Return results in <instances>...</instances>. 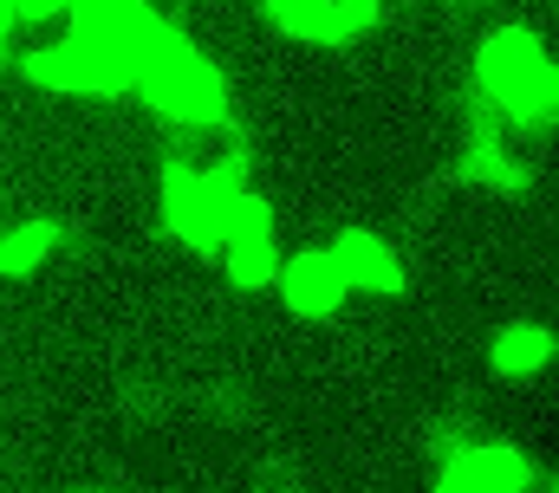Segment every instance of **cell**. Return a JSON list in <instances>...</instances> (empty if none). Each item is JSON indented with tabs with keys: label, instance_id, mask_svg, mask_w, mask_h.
Instances as JSON below:
<instances>
[{
	"label": "cell",
	"instance_id": "6da1fadb",
	"mask_svg": "<svg viewBox=\"0 0 559 493\" xmlns=\"http://www.w3.org/2000/svg\"><path fill=\"white\" fill-rule=\"evenodd\" d=\"M131 98H143L150 111L176 130H241L235 123V98H228V79L195 52V39L156 13L150 39L138 46V65H131Z\"/></svg>",
	"mask_w": 559,
	"mask_h": 493
},
{
	"label": "cell",
	"instance_id": "7a4b0ae2",
	"mask_svg": "<svg viewBox=\"0 0 559 493\" xmlns=\"http://www.w3.org/2000/svg\"><path fill=\"white\" fill-rule=\"evenodd\" d=\"M468 85L514 123V130H547L559 118V72H554L547 39L534 26H488L475 39Z\"/></svg>",
	"mask_w": 559,
	"mask_h": 493
},
{
	"label": "cell",
	"instance_id": "3957f363",
	"mask_svg": "<svg viewBox=\"0 0 559 493\" xmlns=\"http://www.w3.org/2000/svg\"><path fill=\"white\" fill-rule=\"evenodd\" d=\"M156 182H163V228L189 246V253L215 260V241H222V221H228L235 195L254 182V156H248V143L235 136V143H222L209 163L163 156V176H156Z\"/></svg>",
	"mask_w": 559,
	"mask_h": 493
},
{
	"label": "cell",
	"instance_id": "277c9868",
	"mask_svg": "<svg viewBox=\"0 0 559 493\" xmlns=\"http://www.w3.org/2000/svg\"><path fill=\"white\" fill-rule=\"evenodd\" d=\"M20 79L39 85V92H59V98H131V59L111 52V46H92L79 33H66L52 46H33L20 59Z\"/></svg>",
	"mask_w": 559,
	"mask_h": 493
},
{
	"label": "cell",
	"instance_id": "5b68a950",
	"mask_svg": "<svg viewBox=\"0 0 559 493\" xmlns=\"http://www.w3.org/2000/svg\"><path fill=\"white\" fill-rule=\"evenodd\" d=\"M215 260H222V273L241 286V292H267L280 273V221L274 208L254 195V189H241L235 195V208H228V221H222V241H215Z\"/></svg>",
	"mask_w": 559,
	"mask_h": 493
},
{
	"label": "cell",
	"instance_id": "8992f818",
	"mask_svg": "<svg viewBox=\"0 0 559 493\" xmlns=\"http://www.w3.org/2000/svg\"><path fill=\"white\" fill-rule=\"evenodd\" d=\"M534 455L514 448V442H495V435H475L462 442L455 455L436 461V488L429 493H527L534 488Z\"/></svg>",
	"mask_w": 559,
	"mask_h": 493
},
{
	"label": "cell",
	"instance_id": "52a82bcc",
	"mask_svg": "<svg viewBox=\"0 0 559 493\" xmlns=\"http://www.w3.org/2000/svg\"><path fill=\"white\" fill-rule=\"evenodd\" d=\"M267 20L306 46H352L384 20V0H267Z\"/></svg>",
	"mask_w": 559,
	"mask_h": 493
},
{
	"label": "cell",
	"instance_id": "ba28073f",
	"mask_svg": "<svg viewBox=\"0 0 559 493\" xmlns=\"http://www.w3.org/2000/svg\"><path fill=\"white\" fill-rule=\"evenodd\" d=\"M274 292H280V305H286L293 318H306V325H319V318H332V312H338V305L352 299V286H345V273H338V260H332V246H306V253H280Z\"/></svg>",
	"mask_w": 559,
	"mask_h": 493
},
{
	"label": "cell",
	"instance_id": "9c48e42d",
	"mask_svg": "<svg viewBox=\"0 0 559 493\" xmlns=\"http://www.w3.org/2000/svg\"><path fill=\"white\" fill-rule=\"evenodd\" d=\"M332 260H338V273H345L352 292H371V299H397V292H404V260H397V246L384 241V235H371V228H345V235L332 241Z\"/></svg>",
	"mask_w": 559,
	"mask_h": 493
},
{
	"label": "cell",
	"instance_id": "30bf717a",
	"mask_svg": "<svg viewBox=\"0 0 559 493\" xmlns=\"http://www.w3.org/2000/svg\"><path fill=\"white\" fill-rule=\"evenodd\" d=\"M66 13H72V33L79 39L111 46L131 65H138V46L150 39V26H156V7H143V0H72Z\"/></svg>",
	"mask_w": 559,
	"mask_h": 493
},
{
	"label": "cell",
	"instance_id": "8fae6325",
	"mask_svg": "<svg viewBox=\"0 0 559 493\" xmlns=\"http://www.w3.org/2000/svg\"><path fill=\"white\" fill-rule=\"evenodd\" d=\"M455 182L488 189V195H521L534 169L514 156V136H455Z\"/></svg>",
	"mask_w": 559,
	"mask_h": 493
},
{
	"label": "cell",
	"instance_id": "7c38bea8",
	"mask_svg": "<svg viewBox=\"0 0 559 493\" xmlns=\"http://www.w3.org/2000/svg\"><path fill=\"white\" fill-rule=\"evenodd\" d=\"M554 364V332L540 318H508L495 338H488V370L501 383H521V376H540Z\"/></svg>",
	"mask_w": 559,
	"mask_h": 493
},
{
	"label": "cell",
	"instance_id": "4fadbf2b",
	"mask_svg": "<svg viewBox=\"0 0 559 493\" xmlns=\"http://www.w3.org/2000/svg\"><path fill=\"white\" fill-rule=\"evenodd\" d=\"M52 246H59V221H13V228L0 235V279L39 273Z\"/></svg>",
	"mask_w": 559,
	"mask_h": 493
},
{
	"label": "cell",
	"instance_id": "5bb4252c",
	"mask_svg": "<svg viewBox=\"0 0 559 493\" xmlns=\"http://www.w3.org/2000/svg\"><path fill=\"white\" fill-rule=\"evenodd\" d=\"M475 435H481V429H475L468 416H449V422H429V429H423V448L442 461V455H455V448H462V442H475Z\"/></svg>",
	"mask_w": 559,
	"mask_h": 493
},
{
	"label": "cell",
	"instance_id": "9a60e30c",
	"mask_svg": "<svg viewBox=\"0 0 559 493\" xmlns=\"http://www.w3.org/2000/svg\"><path fill=\"white\" fill-rule=\"evenodd\" d=\"M248 493H306V474H299V468H286V461H267V468L248 481Z\"/></svg>",
	"mask_w": 559,
	"mask_h": 493
},
{
	"label": "cell",
	"instance_id": "2e32d148",
	"mask_svg": "<svg viewBox=\"0 0 559 493\" xmlns=\"http://www.w3.org/2000/svg\"><path fill=\"white\" fill-rule=\"evenodd\" d=\"M72 0H0V20L7 26H26V20H52V13H66Z\"/></svg>",
	"mask_w": 559,
	"mask_h": 493
},
{
	"label": "cell",
	"instance_id": "e0dca14e",
	"mask_svg": "<svg viewBox=\"0 0 559 493\" xmlns=\"http://www.w3.org/2000/svg\"><path fill=\"white\" fill-rule=\"evenodd\" d=\"M455 13H481V7H495V0H449Z\"/></svg>",
	"mask_w": 559,
	"mask_h": 493
},
{
	"label": "cell",
	"instance_id": "ac0fdd59",
	"mask_svg": "<svg viewBox=\"0 0 559 493\" xmlns=\"http://www.w3.org/2000/svg\"><path fill=\"white\" fill-rule=\"evenodd\" d=\"M7 33H13V26H7V20H0V72H7Z\"/></svg>",
	"mask_w": 559,
	"mask_h": 493
},
{
	"label": "cell",
	"instance_id": "d6986e66",
	"mask_svg": "<svg viewBox=\"0 0 559 493\" xmlns=\"http://www.w3.org/2000/svg\"><path fill=\"white\" fill-rule=\"evenodd\" d=\"M72 493H118V488H72Z\"/></svg>",
	"mask_w": 559,
	"mask_h": 493
}]
</instances>
